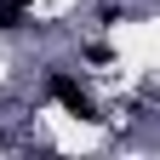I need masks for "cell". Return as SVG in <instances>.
Listing matches in <instances>:
<instances>
[{"label": "cell", "instance_id": "cell-1", "mask_svg": "<svg viewBox=\"0 0 160 160\" xmlns=\"http://www.w3.org/2000/svg\"><path fill=\"white\" fill-rule=\"evenodd\" d=\"M52 97H57V103H63L69 114H80V120H97L92 97H86V86H80L74 74H52Z\"/></svg>", "mask_w": 160, "mask_h": 160}, {"label": "cell", "instance_id": "cell-2", "mask_svg": "<svg viewBox=\"0 0 160 160\" xmlns=\"http://www.w3.org/2000/svg\"><path fill=\"white\" fill-rule=\"evenodd\" d=\"M23 12H29V0H0V29H12Z\"/></svg>", "mask_w": 160, "mask_h": 160}]
</instances>
